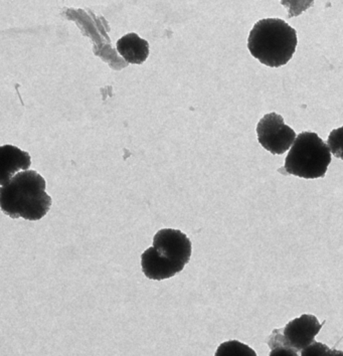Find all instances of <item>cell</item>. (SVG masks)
Wrapping results in <instances>:
<instances>
[{
    "mask_svg": "<svg viewBox=\"0 0 343 356\" xmlns=\"http://www.w3.org/2000/svg\"><path fill=\"white\" fill-rule=\"evenodd\" d=\"M191 242L178 229H162L153 238V247L141 254V267L150 280L173 278L191 260Z\"/></svg>",
    "mask_w": 343,
    "mask_h": 356,
    "instance_id": "7a4b0ae2",
    "label": "cell"
},
{
    "mask_svg": "<svg viewBox=\"0 0 343 356\" xmlns=\"http://www.w3.org/2000/svg\"><path fill=\"white\" fill-rule=\"evenodd\" d=\"M324 324H320L314 315H301L289 322L285 327L273 330L272 334L268 338V346L271 349L286 347L295 353H301L315 342L316 335L319 333Z\"/></svg>",
    "mask_w": 343,
    "mask_h": 356,
    "instance_id": "5b68a950",
    "label": "cell"
},
{
    "mask_svg": "<svg viewBox=\"0 0 343 356\" xmlns=\"http://www.w3.org/2000/svg\"><path fill=\"white\" fill-rule=\"evenodd\" d=\"M301 356H343V351L329 348L321 342L315 341L301 351Z\"/></svg>",
    "mask_w": 343,
    "mask_h": 356,
    "instance_id": "30bf717a",
    "label": "cell"
},
{
    "mask_svg": "<svg viewBox=\"0 0 343 356\" xmlns=\"http://www.w3.org/2000/svg\"><path fill=\"white\" fill-rule=\"evenodd\" d=\"M46 186V180L37 171H22L0 188V209L15 220H42L51 207Z\"/></svg>",
    "mask_w": 343,
    "mask_h": 356,
    "instance_id": "6da1fadb",
    "label": "cell"
},
{
    "mask_svg": "<svg viewBox=\"0 0 343 356\" xmlns=\"http://www.w3.org/2000/svg\"><path fill=\"white\" fill-rule=\"evenodd\" d=\"M259 143L274 155L284 154L296 139V133L277 113L266 114L257 126Z\"/></svg>",
    "mask_w": 343,
    "mask_h": 356,
    "instance_id": "8992f818",
    "label": "cell"
},
{
    "mask_svg": "<svg viewBox=\"0 0 343 356\" xmlns=\"http://www.w3.org/2000/svg\"><path fill=\"white\" fill-rule=\"evenodd\" d=\"M297 44L296 31L280 19L259 20L248 38L250 55L271 67L287 64L296 51Z\"/></svg>",
    "mask_w": 343,
    "mask_h": 356,
    "instance_id": "3957f363",
    "label": "cell"
},
{
    "mask_svg": "<svg viewBox=\"0 0 343 356\" xmlns=\"http://www.w3.org/2000/svg\"><path fill=\"white\" fill-rule=\"evenodd\" d=\"M330 162L327 144L316 133L302 132L289 150L284 170L295 177L316 179L325 177Z\"/></svg>",
    "mask_w": 343,
    "mask_h": 356,
    "instance_id": "277c9868",
    "label": "cell"
},
{
    "mask_svg": "<svg viewBox=\"0 0 343 356\" xmlns=\"http://www.w3.org/2000/svg\"><path fill=\"white\" fill-rule=\"evenodd\" d=\"M269 356H299L297 353L290 348L286 347H276V348L271 349Z\"/></svg>",
    "mask_w": 343,
    "mask_h": 356,
    "instance_id": "7c38bea8",
    "label": "cell"
},
{
    "mask_svg": "<svg viewBox=\"0 0 343 356\" xmlns=\"http://www.w3.org/2000/svg\"><path fill=\"white\" fill-rule=\"evenodd\" d=\"M214 356H257L256 351L238 340L223 342L216 349Z\"/></svg>",
    "mask_w": 343,
    "mask_h": 356,
    "instance_id": "9c48e42d",
    "label": "cell"
},
{
    "mask_svg": "<svg viewBox=\"0 0 343 356\" xmlns=\"http://www.w3.org/2000/svg\"><path fill=\"white\" fill-rule=\"evenodd\" d=\"M327 146L334 156L343 160V126L330 132L327 140Z\"/></svg>",
    "mask_w": 343,
    "mask_h": 356,
    "instance_id": "8fae6325",
    "label": "cell"
},
{
    "mask_svg": "<svg viewBox=\"0 0 343 356\" xmlns=\"http://www.w3.org/2000/svg\"><path fill=\"white\" fill-rule=\"evenodd\" d=\"M29 153L13 145L0 146V186H4L19 171H26L31 168Z\"/></svg>",
    "mask_w": 343,
    "mask_h": 356,
    "instance_id": "52a82bcc",
    "label": "cell"
},
{
    "mask_svg": "<svg viewBox=\"0 0 343 356\" xmlns=\"http://www.w3.org/2000/svg\"><path fill=\"white\" fill-rule=\"evenodd\" d=\"M117 51L129 64L141 65L147 60L149 44L147 40L131 33L124 35L116 44Z\"/></svg>",
    "mask_w": 343,
    "mask_h": 356,
    "instance_id": "ba28073f",
    "label": "cell"
}]
</instances>
